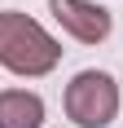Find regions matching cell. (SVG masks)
<instances>
[{
	"label": "cell",
	"instance_id": "6da1fadb",
	"mask_svg": "<svg viewBox=\"0 0 123 128\" xmlns=\"http://www.w3.org/2000/svg\"><path fill=\"white\" fill-rule=\"evenodd\" d=\"M62 62V44L26 13L0 9V66L13 75H49L53 66Z\"/></svg>",
	"mask_w": 123,
	"mask_h": 128
},
{
	"label": "cell",
	"instance_id": "7a4b0ae2",
	"mask_svg": "<svg viewBox=\"0 0 123 128\" xmlns=\"http://www.w3.org/2000/svg\"><path fill=\"white\" fill-rule=\"evenodd\" d=\"M66 115L79 128H110L119 115V84L106 71H79L66 84Z\"/></svg>",
	"mask_w": 123,
	"mask_h": 128
},
{
	"label": "cell",
	"instance_id": "3957f363",
	"mask_svg": "<svg viewBox=\"0 0 123 128\" xmlns=\"http://www.w3.org/2000/svg\"><path fill=\"white\" fill-rule=\"evenodd\" d=\"M49 13L62 22V31H70L79 44H101L110 36V13L92 4V0H49Z\"/></svg>",
	"mask_w": 123,
	"mask_h": 128
},
{
	"label": "cell",
	"instance_id": "277c9868",
	"mask_svg": "<svg viewBox=\"0 0 123 128\" xmlns=\"http://www.w3.org/2000/svg\"><path fill=\"white\" fill-rule=\"evenodd\" d=\"M44 124V102L40 93L4 88L0 93V128H40Z\"/></svg>",
	"mask_w": 123,
	"mask_h": 128
}]
</instances>
